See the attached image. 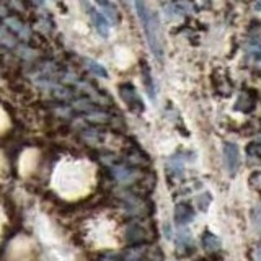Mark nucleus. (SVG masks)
<instances>
[{
    "instance_id": "1",
    "label": "nucleus",
    "mask_w": 261,
    "mask_h": 261,
    "mask_svg": "<svg viewBox=\"0 0 261 261\" xmlns=\"http://www.w3.org/2000/svg\"><path fill=\"white\" fill-rule=\"evenodd\" d=\"M136 10H137L139 18H141V21L144 24L145 36H147V41H149V46L152 49L153 56L157 57V61H162L163 39H162V28H160L159 16L147 8L144 0H136Z\"/></svg>"
},
{
    "instance_id": "2",
    "label": "nucleus",
    "mask_w": 261,
    "mask_h": 261,
    "mask_svg": "<svg viewBox=\"0 0 261 261\" xmlns=\"http://www.w3.org/2000/svg\"><path fill=\"white\" fill-rule=\"evenodd\" d=\"M224 159H225V165L227 170L230 175H235L237 168L240 165V152H239V147L235 144L227 142L224 145Z\"/></svg>"
},
{
    "instance_id": "3",
    "label": "nucleus",
    "mask_w": 261,
    "mask_h": 261,
    "mask_svg": "<svg viewBox=\"0 0 261 261\" xmlns=\"http://www.w3.org/2000/svg\"><path fill=\"white\" fill-rule=\"evenodd\" d=\"M193 217H194L193 209L188 206V204H178L176 209H175V220H176V224H179V225L188 224Z\"/></svg>"
},
{
    "instance_id": "4",
    "label": "nucleus",
    "mask_w": 261,
    "mask_h": 261,
    "mask_svg": "<svg viewBox=\"0 0 261 261\" xmlns=\"http://www.w3.org/2000/svg\"><path fill=\"white\" fill-rule=\"evenodd\" d=\"M121 96L124 98V101H126L129 106H133V108H134V103L139 106V108H142V101H141V98L137 96L136 90H134L133 87H129V85L121 87Z\"/></svg>"
},
{
    "instance_id": "5",
    "label": "nucleus",
    "mask_w": 261,
    "mask_h": 261,
    "mask_svg": "<svg viewBox=\"0 0 261 261\" xmlns=\"http://www.w3.org/2000/svg\"><path fill=\"white\" fill-rule=\"evenodd\" d=\"M93 20H95V27L98 30V33H100L101 36H108L110 35V27H108V20L105 18V16L101 13L98 12H93Z\"/></svg>"
},
{
    "instance_id": "6",
    "label": "nucleus",
    "mask_w": 261,
    "mask_h": 261,
    "mask_svg": "<svg viewBox=\"0 0 261 261\" xmlns=\"http://www.w3.org/2000/svg\"><path fill=\"white\" fill-rule=\"evenodd\" d=\"M202 245L206 250H217L219 247V240L216 239L214 235H211L209 232L206 235H202Z\"/></svg>"
},
{
    "instance_id": "7",
    "label": "nucleus",
    "mask_w": 261,
    "mask_h": 261,
    "mask_svg": "<svg viewBox=\"0 0 261 261\" xmlns=\"http://www.w3.org/2000/svg\"><path fill=\"white\" fill-rule=\"evenodd\" d=\"M87 64H88L90 70L95 72L96 75H100V77H108V73H106V70L101 67L100 64H96V62H93V61H87Z\"/></svg>"
},
{
    "instance_id": "8",
    "label": "nucleus",
    "mask_w": 261,
    "mask_h": 261,
    "mask_svg": "<svg viewBox=\"0 0 261 261\" xmlns=\"http://www.w3.org/2000/svg\"><path fill=\"white\" fill-rule=\"evenodd\" d=\"M96 4H100V5H101V7L105 8V7L108 5L110 2H108V0H96Z\"/></svg>"
},
{
    "instance_id": "9",
    "label": "nucleus",
    "mask_w": 261,
    "mask_h": 261,
    "mask_svg": "<svg viewBox=\"0 0 261 261\" xmlns=\"http://www.w3.org/2000/svg\"><path fill=\"white\" fill-rule=\"evenodd\" d=\"M255 8H256V10H261V0H256V2H255Z\"/></svg>"
},
{
    "instance_id": "10",
    "label": "nucleus",
    "mask_w": 261,
    "mask_h": 261,
    "mask_svg": "<svg viewBox=\"0 0 261 261\" xmlns=\"http://www.w3.org/2000/svg\"><path fill=\"white\" fill-rule=\"evenodd\" d=\"M258 258H259V261H261V248L258 250Z\"/></svg>"
},
{
    "instance_id": "11",
    "label": "nucleus",
    "mask_w": 261,
    "mask_h": 261,
    "mask_svg": "<svg viewBox=\"0 0 261 261\" xmlns=\"http://www.w3.org/2000/svg\"><path fill=\"white\" fill-rule=\"evenodd\" d=\"M126 2H127V0H126Z\"/></svg>"
}]
</instances>
